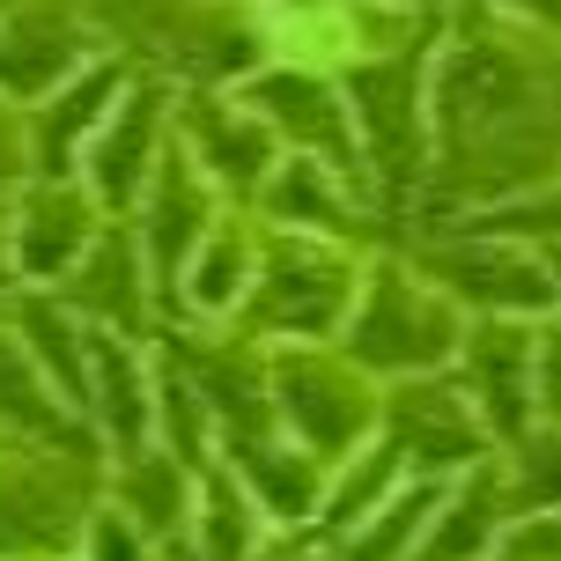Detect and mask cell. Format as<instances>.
<instances>
[{
    "instance_id": "1",
    "label": "cell",
    "mask_w": 561,
    "mask_h": 561,
    "mask_svg": "<svg viewBox=\"0 0 561 561\" xmlns=\"http://www.w3.org/2000/svg\"><path fill=\"white\" fill-rule=\"evenodd\" d=\"M547 392H554V399H547V407H561V340H554V347H547Z\"/></svg>"
}]
</instances>
